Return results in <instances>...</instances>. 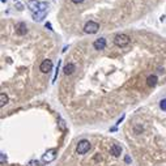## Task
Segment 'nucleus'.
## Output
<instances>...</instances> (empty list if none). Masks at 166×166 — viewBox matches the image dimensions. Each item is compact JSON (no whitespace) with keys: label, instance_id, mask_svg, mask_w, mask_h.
<instances>
[{"label":"nucleus","instance_id":"f257e3e1","mask_svg":"<svg viewBox=\"0 0 166 166\" xmlns=\"http://www.w3.org/2000/svg\"><path fill=\"white\" fill-rule=\"evenodd\" d=\"M28 8L30 9L33 13H37V12H39V11H47L48 4L47 3H39L38 0H29Z\"/></svg>","mask_w":166,"mask_h":166},{"label":"nucleus","instance_id":"f03ea898","mask_svg":"<svg viewBox=\"0 0 166 166\" xmlns=\"http://www.w3.org/2000/svg\"><path fill=\"white\" fill-rule=\"evenodd\" d=\"M130 43V37L126 34H116L114 37V45L119 46V47H124Z\"/></svg>","mask_w":166,"mask_h":166},{"label":"nucleus","instance_id":"7ed1b4c3","mask_svg":"<svg viewBox=\"0 0 166 166\" xmlns=\"http://www.w3.org/2000/svg\"><path fill=\"white\" fill-rule=\"evenodd\" d=\"M90 148H92V145H90V143L88 140H81L79 141V144H77L76 146V152L79 153V154H85L86 152H89Z\"/></svg>","mask_w":166,"mask_h":166},{"label":"nucleus","instance_id":"20e7f679","mask_svg":"<svg viewBox=\"0 0 166 166\" xmlns=\"http://www.w3.org/2000/svg\"><path fill=\"white\" fill-rule=\"evenodd\" d=\"M98 29H99V24L94 22V21H88L84 25V31L86 34H94L98 31Z\"/></svg>","mask_w":166,"mask_h":166},{"label":"nucleus","instance_id":"39448f33","mask_svg":"<svg viewBox=\"0 0 166 166\" xmlns=\"http://www.w3.org/2000/svg\"><path fill=\"white\" fill-rule=\"evenodd\" d=\"M55 157H56V150L50 149V150H47V152L42 156V161H43V162H51V161L55 160Z\"/></svg>","mask_w":166,"mask_h":166},{"label":"nucleus","instance_id":"423d86ee","mask_svg":"<svg viewBox=\"0 0 166 166\" xmlns=\"http://www.w3.org/2000/svg\"><path fill=\"white\" fill-rule=\"evenodd\" d=\"M52 62H51L50 59H46V60H43L42 63H41V72H43V73H48V72H51V69H52Z\"/></svg>","mask_w":166,"mask_h":166},{"label":"nucleus","instance_id":"0eeeda50","mask_svg":"<svg viewBox=\"0 0 166 166\" xmlns=\"http://www.w3.org/2000/svg\"><path fill=\"white\" fill-rule=\"evenodd\" d=\"M93 46H94V48H96V50H103V48L106 47V39L101 37V38H98V39L94 41Z\"/></svg>","mask_w":166,"mask_h":166},{"label":"nucleus","instance_id":"6e6552de","mask_svg":"<svg viewBox=\"0 0 166 166\" xmlns=\"http://www.w3.org/2000/svg\"><path fill=\"white\" fill-rule=\"evenodd\" d=\"M46 14H47V12H46V11H39V12H37V13H33V14H31V17H33L34 21L41 22V21L46 17Z\"/></svg>","mask_w":166,"mask_h":166},{"label":"nucleus","instance_id":"1a4fd4ad","mask_svg":"<svg viewBox=\"0 0 166 166\" xmlns=\"http://www.w3.org/2000/svg\"><path fill=\"white\" fill-rule=\"evenodd\" d=\"M110 153L114 156V157H119L122 153V148L120 145H118V144H113L111 145V148H110Z\"/></svg>","mask_w":166,"mask_h":166},{"label":"nucleus","instance_id":"9d476101","mask_svg":"<svg viewBox=\"0 0 166 166\" xmlns=\"http://www.w3.org/2000/svg\"><path fill=\"white\" fill-rule=\"evenodd\" d=\"M157 81H158V77L156 76V75H150V76H148V79H146L148 86H154V85L157 84Z\"/></svg>","mask_w":166,"mask_h":166},{"label":"nucleus","instance_id":"9b49d317","mask_svg":"<svg viewBox=\"0 0 166 166\" xmlns=\"http://www.w3.org/2000/svg\"><path fill=\"white\" fill-rule=\"evenodd\" d=\"M16 31H17V34L24 35V34L28 33V28H26L25 24H18V25H17V28H16Z\"/></svg>","mask_w":166,"mask_h":166},{"label":"nucleus","instance_id":"f8f14e48","mask_svg":"<svg viewBox=\"0 0 166 166\" xmlns=\"http://www.w3.org/2000/svg\"><path fill=\"white\" fill-rule=\"evenodd\" d=\"M63 72H64V75H72V73L75 72V65H73V64H67L64 67V69H63Z\"/></svg>","mask_w":166,"mask_h":166},{"label":"nucleus","instance_id":"ddd939ff","mask_svg":"<svg viewBox=\"0 0 166 166\" xmlns=\"http://www.w3.org/2000/svg\"><path fill=\"white\" fill-rule=\"evenodd\" d=\"M7 103H8V96L4 94V93H1V94H0V106L4 107Z\"/></svg>","mask_w":166,"mask_h":166},{"label":"nucleus","instance_id":"4468645a","mask_svg":"<svg viewBox=\"0 0 166 166\" xmlns=\"http://www.w3.org/2000/svg\"><path fill=\"white\" fill-rule=\"evenodd\" d=\"M160 107L163 110V111H166V98L161 99V101H160Z\"/></svg>","mask_w":166,"mask_h":166},{"label":"nucleus","instance_id":"2eb2a0df","mask_svg":"<svg viewBox=\"0 0 166 166\" xmlns=\"http://www.w3.org/2000/svg\"><path fill=\"white\" fill-rule=\"evenodd\" d=\"M39 161H30V163H29V166H39Z\"/></svg>","mask_w":166,"mask_h":166},{"label":"nucleus","instance_id":"dca6fc26","mask_svg":"<svg viewBox=\"0 0 166 166\" xmlns=\"http://www.w3.org/2000/svg\"><path fill=\"white\" fill-rule=\"evenodd\" d=\"M84 0H72V3H75V4H80V3H82Z\"/></svg>","mask_w":166,"mask_h":166},{"label":"nucleus","instance_id":"f3484780","mask_svg":"<svg viewBox=\"0 0 166 166\" xmlns=\"http://www.w3.org/2000/svg\"><path fill=\"white\" fill-rule=\"evenodd\" d=\"M124 160H126L127 163H130V162H131V160H130V157H128V156H126V158H124Z\"/></svg>","mask_w":166,"mask_h":166},{"label":"nucleus","instance_id":"a211bd4d","mask_svg":"<svg viewBox=\"0 0 166 166\" xmlns=\"http://www.w3.org/2000/svg\"><path fill=\"white\" fill-rule=\"evenodd\" d=\"M46 28H47V29H50V30H52V28H51L50 22H47V24H46Z\"/></svg>","mask_w":166,"mask_h":166},{"label":"nucleus","instance_id":"6ab92c4d","mask_svg":"<svg viewBox=\"0 0 166 166\" xmlns=\"http://www.w3.org/2000/svg\"><path fill=\"white\" fill-rule=\"evenodd\" d=\"M5 161V157H4V153H1V163Z\"/></svg>","mask_w":166,"mask_h":166},{"label":"nucleus","instance_id":"aec40b11","mask_svg":"<svg viewBox=\"0 0 166 166\" xmlns=\"http://www.w3.org/2000/svg\"><path fill=\"white\" fill-rule=\"evenodd\" d=\"M1 3H7V0H1Z\"/></svg>","mask_w":166,"mask_h":166}]
</instances>
